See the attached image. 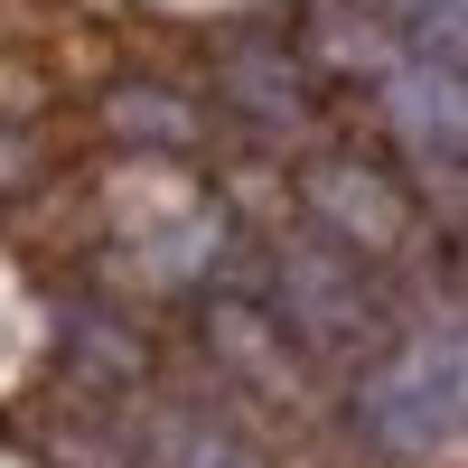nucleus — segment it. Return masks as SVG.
Listing matches in <instances>:
<instances>
[{
	"label": "nucleus",
	"mask_w": 468,
	"mask_h": 468,
	"mask_svg": "<svg viewBox=\"0 0 468 468\" xmlns=\"http://www.w3.org/2000/svg\"><path fill=\"white\" fill-rule=\"evenodd\" d=\"M103 132L122 150H160V160H187V150L207 141V112L169 94V85H112L103 94Z\"/></svg>",
	"instance_id": "nucleus-6"
},
{
	"label": "nucleus",
	"mask_w": 468,
	"mask_h": 468,
	"mask_svg": "<svg viewBox=\"0 0 468 468\" xmlns=\"http://www.w3.org/2000/svg\"><path fill=\"white\" fill-rule=\"evenodd\" d=\"M37 169H48V160H37V141H28V132H0V187H37Z\"/></svg>",
	"instance_id": "nucleus-8"
},
{
	"label": "nucleus",
	"mask_w": 468,
	"mask_h": 468,
	"mask_svg": "<svg viewBox=\"0 0 468 468\" xmlns=\"http://www.w3.org/2000/svg\"><path fill=\"white\" fill-rule=\"evenodd\" d=\"M150 468H271V459L253 441L216 431V421H197V412H169L160 431H150Z\"/></svg>",
	"instance_id": "nucleus-7"
},
{
	"label": "nucleus",
	"mask_w": 468,
	"mask_h": 468,
	"mask_svg": "<svg viewBox=\"0 0 468 468\" xmlns=\"http://www.w3.org/2000/svg\"><path fill=\"white\" fill-rule=\"evenodd\" d=\"M216 94L244 112L253 132H309V66L282 37H234L216 57Z\"/></svg>",
	"instance_id": "nucleus-4"
},
{
	"label": "nucleus",
	"mask_w": 468,
	"mask_h": 468,
	"mask_svg": "<svg viewBox=\"0 0 468 468\" xmlns=\"http://www.w3.org/2000/svg\"><path fill=\"white\" fill-rule=\"evenodd\" d=\"M300 207L328 225V244H346L356 262H384V253H403L412 244V197H403V178H384L366 160H309L300 169Z\"/></svg>",
	"instance_id": "nucleus-3"
},
{
	"label": "nucleus",
	"mask_w": 468,
	"mask_h": 468,
	"mask_svg": "<svg viewBox=\"0 0 468 468\" xmlns=\"http://www.w3.org/2000/svg\"><path fill=\"white\" fill-rule=\"evenodd\" d=\"M57 337H66V375L94 384V394H132V384L150 375L141 328H122L103 300H66V309H57Z\"/></svg>",
	"instance_id": "nucleus-5"
},
{
	"label": "nucleus",
	"mask_w": 468,
	"mask_h": 468,
	"mask_svg": "<svg viewBox=\"0 0 468 468\" xmlns=\"http://www.w3.org/2000/svg\"><path fill=\"white\" fill-rule=\"evenodd\" d=\"M271 319H282L300 346L319 356H356L375 337V291H366V262L346 244H282L271 253Z\"/></svg>",
	"instance_id": "nucleus-2"
},
{
	"label": "nucleus",
	"mask_w": 468,
	"mask_h": 468,
	"mask_svg": "<svg viewBox=\"0 0 468 468\" xmlns=\"http://www.w3.org/2000/svg\"><path fill=\"white\" fill-rule=\"evenodd\" d=\"M366 421H375V441L384 450H450L468 431V328L450 337H421L412 356H394L375 384H366Z\"/></svg>",
	"instance_id": "nucleus-1"
}]
</instances>
